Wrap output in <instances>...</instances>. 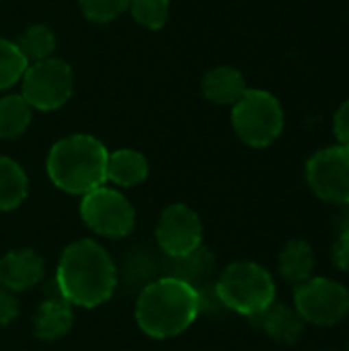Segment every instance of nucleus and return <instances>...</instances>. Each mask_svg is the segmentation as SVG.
Returning <instances> with one entry per match:
<instances>
[{"label": "nucleus", "instance_id": "f257e3e1", "mask_svg": "<svg viewBox=\"0 0 349 351\" xmlns=\"http://www.w3.org/2000/svg\"><path fill=\"white\" fill-rule=\"evenodd\" d=\"M62 300L70 306L97 308L105 304L117 286V269L111 255L93 239L68 245L56 269Z\"/></svg>", "mask_w": 349, "mask_h": 351}, {"label": "nucleus", "instance_id": "f03ea898", "mask_svg": "<svg viewBox=\"0 0 349 351\" xmlns=\"http://www.w3.org/2000/svg\"><path fill=\"white\" fill-rule=\"evenodd\" d=\"M200 292L183 278H160L148 284L136 300L138 327L152 339L181 335L197 319Z\"/></svg>", "mask_w": 349, "mask_h": 351}, {"label": "nucleus", "instance_id": "7ed1b4c3", "mask_svg": "<svg viewBox=\"0 0 349 351\" xmlns=\"http://www.w3.org/2000/svg\"><path fill=\"white\" fill-rule=\"evenodd\" d=\"M109 150L91 134H72L58 140L45 160L49 181L72 195H86L88 191L107 183Z\"/></svg>", "mask_w": 349, "mask_h": 351}, {"label": "nucleus", "instance_id": "20e7f679", "mask_svg": "<svg viewBox=\"0 0 349 351\" xmlns=\"http://www.w3.org/2000/svg\"><path fill=\"white\" fill-rule=\"evenodd\" d=\"M216 296L228 311L253 319L276 302V282L263 265L237 261L220 274Z\"/></svg>", "mask_w": 349, "mask_h": 351}, {"label": "nucleus", "instance_id": "39448f33", "mask_svg": "<svg viewBox=\"0 0 349 351\" xmlns=\"http://www.w3.org/2000/svg\"><path fill=\"white\" fill-rule=\"evenodd\" d=\"M232 128L251 148L272 146L284 130V109L276 95L263 88H247L232 105Z\"/></svg>", "mask_w": 349, "mask_h": 351}, {"label": "nucleus", "instance_id": "423d86ee", "mask_svg": "<svg viewBox=\"0 0 349 351\" xmlns=\"http://www.w3.org/2000/svg\"><path fill=\"white\" fill-rule=\"evenodd\" d=\"M74 93V72L68 62L47 58L27 66L21 78V97L35 111L62 109Z\"/></svg>", "mask_w": 349, "mask_h": 351}, {"label": "nucleus", "instance_id": "0eeeda50", "mask_svg": "<svg viewBox=\"0 0 349 351\" xmlns=\"http://www.w3.org/2000/svg\"><path fill=\"white\" fill-rule=\"evenodd\" d=\"M294 308L306 325L335 327L349 317V290L331 278H311L294 286Z\"/></svg>", "mask_w": 349, "mask_h": 351}, {"label": "nucleus", "instance_id": "6e6552de", "mask_svg": "<svg viewBox=\"0 0 349 351\" xmlns=\"http://www.w3.org/2000/svg\"><path fill=\"white\" fill-rule=\"evenodd\" d=\"M80 218L99 237L123 239L134 230L136 210L123 193L103 185L82 195Z\"/></svg>", "mask_w": 349, "mask_h": 351}, {"label": "nucleus", "instance_id": "1a4fd4ad", "mask_svg": "<svg viewBox=\"0 0 349 351\" xmlns=\"http://www.w3.org/2000/svg\"><path fill=\"white\" fill-rule=\"evenodd\" d=\"M306 183L311 191L327 202L346 206L349 204V148L327 146L317 150L306 160Z\"/></svg>", "mask_w": 349, "mask_h": 351}, {"label": "nucleus", "instance_id": "9d476101", "mask_svg": "<svg viewBox=\"0 0 349 351\" xmlns=\"http://www.w3.org/2000/svg\"><path fill=\"white\" fill-rule=\"evenodd\" d=\"M204 224L200 214L185 206L173 204L163 210L156 224V243L173 259H185L202 249Z\"/></svg>", "mask_w": 349, "mask_h": 351}, {"label": "nucleus", "instance_id": "9b49d317", "mask_svg": "<svg viewBox=\"0 0 349 351\" xmlns=\"http://www.w3.org/2000/svg\"><path fill=\"white\" fill-rule=\"evenodd\" d=\"M45 263L33 249H16L0 259V286L8 292H25L41 282Z\"/></svg>", "mask_w": 349, "mask_h": 351}, {"label": "nucleus", "instance_id": "f8f14e48", "mask_svg": "<svg viewBox=\"0 0 349 351\" xmlns=\"http://www.w3.org/2000/svg\"><path fill=\"white\" fill-rule=\"evenodd\" d=\"M269 339L284 343V346H294L296 341H300L306 323L302 321V317L296 313L294 306L288 304H280L274 302L269 304L263 313H259L257 317L251 319Z\"/></svg>", "mask_w": 349, "mask_h": 351}, {"label": "nucleus", "instance_id": "ddd939ff", "mask_svg": "<svg viewBox=\"0 0 349 351\" xmlns=\"http://www.w3.org/2000/svg\"><path fill=\"white\" fill-rule=\"evenodd\" d=\"M247 90V80L241 70L232 66L210 68L202 80L204 97L214 105H234Z\"/></svg>", "mask_w": 349, "mask_h": 351}, {"label": "nucleus", "instance_id": "4468645a", "mask_svg": "<svg viewBox=\"0 0 349 351\" xmlns=\"http://www.w3.org/2000/svg\"><path fill=\"white\" fill-rule=\"evenodd\" d=\"M315 267H317L315 249L304 239H292L282 247L278 257V269L288 284L298 286L315 278Z\"/></svg>", "mask_w": 349, "mask_h": 351}, {"label": "nucleus", "instance_id": "2eb2a0df", "mask_svg": "<svg viewBox=\"0 0 349 351\" xmlns=\"http://www.w3.org/2000/svg\"><path fill=\"white\" fill-rule=\"evenodd\" d=\"M72 306L66 300H45L37 306L33 315V333L41 341H58L72 329Z\"/></svg>", "mask_w": 349, "mask_h": 351}, {"label": "nucleus", "instance_id": "dca6fc26", "mask_svg": "<svg viewBox=\"0 0 349 351\" xmlns=\"http://www.w3.org/2000/svg\"><path fill=\"white\" fill-rule=\"evenodd\" d=\"M150 173L148 160L142 152L132 148H119L107 156V181L117 187H134L146 181Z\"/></svg>", "mask_w": 349, "mask_h": 351}, {"label": "nucleus", "instance_id": "f3484780", "mask_svg": "<svg viewBox=\"0 0 349 351\" xmlns=\"http://www.w3.org/2000/svg\"><path fill=\"white\" fill-rule=\"evenodd\" d=\"M29 191V179L25 169L8 158L0 156V212L16 210Z\"/></svg>", "mask_w": 349, "mask_h": 351}, {"label": "nucleus", "instance_id": "a211bd4d", "mask_svg": "<svg viewBox=\"0 0 349 351\" xmlns=\"http://www.w3.org/2000/svg\"><path fill=\"white\" fill-rule=\"evenodd\" d=\"M33 109L21 95L0 97V140H14L31 125Z\"/></svg>", "mask_w": 349, "mask_h": 351}, {"label": "nucleus", "instance_id": "6ab92c4d", "mask_svg": "<svg viewBox=\"0 0 349 351\" xmlns=\"http://www.w3.org/2000/svg\"><path fill=\"white\" fill-rule=\"evenodd\" d=\"M16 45H19L21 53L25 56V60L29 64H33V62H41V60L51 58L56 51L58 39H56V33L47 25L35 23V25H29L19 35Z\"/></svg>", "mask_w": 349, "mask_h": 351}, {"label": "nucleus", "instance_id": "aec40b11", "mask_svg": "<svg viewBox=\"0 0 349 351\" xmlns=\"http://www.w3.org/2000/svg\"><path fill=\"white\" fill-rule=\"evenodd\" d=\"M29 62L21 53L16 41L0 37V90H6L21 82Z\"/></svg>", "mask_w": 349, "mask_h": 351}, {"label": "nucleus", "instance_id": "412c9836", "mask_svg": "<svg viewBox=\"0 0 349 351\" xmlns=\"http://www.w3.org/2000/svg\"><path fill=\"white\" fill-rule=\"evenodd\" d=\"M169 8L171 0H130L128 12L140 27L148 31H158L169 19Z\"/></svg>", "mask_w": 349, "mask_h": 351}, {"label": "nucleus", "instance_id": "4be33fe9", "mask_svg": "<svg viewBox=\"0 0 349 351\" xmlns=\"http://www.w3.org/2000/svg\"><path fill=\"white\" fill-rule=\"evenodd\" d=\"M82 16L91 23H111L128 12L130 0H78Z\"/></svg>", "mask_w": 349, "mask_h": 351}, {"label": "nucleus", "instance_id": "5701e85b", "mask_svg": "<svg viewBox=\"0 0 349 351\" xmlns=\"http://www.w3.org/2000/svg\"><path fill=\"white\" fill-rule=\"evenodd\" d=\"M333 134L341 146L349 148V99L339 105V109L333 115Z\"/></svg>", "mask_w": 349, "mask_h": 351}, {"label": "nucleus", "instance_id": "b1692460", "mask_svg": "<svg viewBox=\"0 0 349 351\" xmlns=\"http://www.w3.org/2000/svg\"><path fill=\"white\" fill-rule=\"evenodd\" d=\"M19 317V302L12 292L0 286V327L10 325Z\"/></svg>", "mask_w": 349, "mask_h": 351}, {"label": "nucleus", "instance_id": "393cba45", "mask_svg": "<svg viewBox=\"0 0 349 351\" xmlns=\"http://www.w3.org/2000/svg\"><path fill=\"white\" fill-rule=\"evenodd\" d=\"M331 261L339 271L349 274V234L337 237V241L333 243V249H331Z\"/></svg>", "mask_w": 349, "mask_h": 351}, {"label": "nucleus", "instance_id": "a878e982", "mask_svg": "<svg viewBox=\"0 0 349 351\" xmlns=\"http://www.w3.org/2000/svg\"><path fill=\"white\" fill-rule=\"evenodd\" d=\"M339 234H349V204L344 206L339 216Z\"/></svg>", "mask_w": 349, "mask_h": 351}, {"label": "nucleus", "instance_id": "bb28decb", "mask_svg": "<svg viewBox=\"0 0 349 351\" xmlns=\"http://www.w3.org/2000/svg\"><path fill=\"white\" fill-rule=\"evenodd\" d=\"M323 351H333V350H323Z\"/></svg>", "mask_w": 349, "mask_h": 351}, {"label": "nucleus", "instance_id": "cd10ccee", "mask_svg": "<svg viewBox=\"0 0 349 351\" xmlns=\"http://www.w3.org/2000/svg\"><path fill=\"white\" fill-rule=\"evenodd\" d=\"M348 351H349V346H348Z\"/></svg>", "mask_w": 349, "mask_h": 351}, {"label": "nucleus", "instance_id": "c85d7f7f", "mask_svg": "<svg viewBox=\"0 0 349 351\" xmlns=\"http://www.w3.org/2000/svg\"><path fill=\"white\" fill-rule=\"evenodd\" d=\"M0 2H2V0H0Z\"/></svg>", "mask_w": 349, "mask_h": 351}]
</instances>
